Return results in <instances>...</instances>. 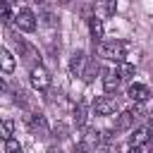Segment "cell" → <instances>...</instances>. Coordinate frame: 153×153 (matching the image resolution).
Returning a JSON list of instances; mask_svg holds the SVG:
<instances>
[{
	"instance_id": "obj_31",
	"label": "cell",
	"mask_w": 153,
	"mask_h": 153,
	"mask_svg": "<svg viewBox=\"0 0 153 153\" xmlns=\"http://www.w3.org/2000/svg\"><path fill=\"white\" fill-rule=\"evenodd\" d=\"M108 153H117V151H115V148H110V151H108Z\"/></svg>"
},
{
	"instance_id": "obj_21",
	"label": "cell",
	"mask_w": 153,
	"mask_h": 153,
	"mask_svg": "<svg viewBox=\"0 0 153 153\" xmlns=\"http://www.w3.org/2000/svg\"><path fill=\"white\" fill-rule=\"evenodd\" d=\"M103 10H105L108 17H112L117 12V0H103Z\"/></svg>"
},
{
	"instance_id": "obj_12",
	"label": "cell",
	"mask_w": 153,
	"mask_h": 153,
	"mask_svg": "<svg viewBox=\"0 0 153 153\" xmlns=\"http://www.w3.org/2000/svg\"><path fill=\"white\" fill-rule=\"evenodd\" d=\"M136 117L131 115V110H124V112H120L117 115V120H115V129L117 131H124V129H129L131 127V122H134Z\"/></svg>"
},
{
	"instance_id": "obj_2",
	"label": "cell",
	"mask_w": 153,
	"mask_h": 153,
	"mask_svg": "<svg viewBox=\"0 0 153 153\" xmlns=\"http://www.w3.org/2000/svg\"><path fill=\"white\" fill-rule=\"evenodd\" d=\"M14 26L19 29V31H26V33H31V31H36V14L31 12V10H19L17 14H14Z\"/></svg>"
},
{
	"instance_id": "obj_27",
	"label": "cell",
	"mask_w": 153,
	"mask_h": 153,
	"mask_svg": "<svg viewBox=\"0 0 153 153\" xmlns=\"http://www.w3.org/2000/svg\"><path fill=\"white\" fill-rule=\"evenodd\" d=\"M148 141H151V143H153V124H151V127H148Z\"/></svg>"
},
{
	"instance_id": "obj_23",
	"label": "cell",
	"mask_w": 153,
	"mask_h": 153,
	"mask_svg": "<svg viewBox=\"0 0 153 153\" xmlns=\"http://www.w3.org/2000/svg\"><path fill=\"white\" fill-rule=\"evenodd\" d=\"M41 19H43V24H45V26H55V24H57L53 12H43V17H41Z\"/></svg>"
},
{
	"instance_id": "obj_17",
	"label": "cell",
	"mask_w": 153,
	"mask_h": 153,
	"mask_svg": "<svg viewBox=\"0 0 153 153\" xmlns=\"http://www.w3.org/2000/svg\"><path fill=\"white\" fill-rule=\"evenodd\" d=\"M12 134H14V122L12 120H2L0 122V139L7 141V139H12Z\"/></svg>"
},
{
	"instance_id": "obj_11",
	"label": "cell",
	"mask_w": 153,
	"mask_h": 153,
	"mask_svg": "<svg viewBox=\"0 0 153 153\" xmlns=\"http://www.w3.org/2000/svg\"><path fill=\"white\" fill-rule=\"evenodd\" d=\"M117 86H120V76H117V72L105 69V72H103V88H105V93L117 91Z\"/></svg>"
},
{
	"instance_id": "obj_20",
	"label": "cell",
	"mask_w": 153,
	"mask_h": 153,
	"mask_svg": "<svg viewBox=\"0 0 153 153\" xmlns=\"http://www.w3.org/2000/svg\"><path fill=\"white\" fill-rule=\"evenodd\" d=\"M5 153H22V143L12 136V139H7L5 141Z\"/></svg>"
},
{
	"instance_id": "obj_29",
	"label": "cell",
	"mask_w": 153,
	"mask_h": 153,
	"mask_svg": "<svg viewBox=\"0 0 153 153\" xmlns=\"http://www.w3.org/2000/svg\"><path fill=\"white\" fill-rule=\"evenodd\" d=\"M5 91V81H2V76H0V93Z\"/></svg>"
},
{
	"instance_id": "obj_1",
	"label": "cell",
	"mask_w": 153,
	"mask_h": 153,
	"mask_svg": "<svg viewBox=\"0 0 153 153\" xmlns=\"http://www.w3.org/2000/svg\"><path fill=\"white\" fill-rule=\"evenodd\" d=\"M124 53H127V43H124V41L110 38V41H103V43H100V57H105V60L122 62V60H124Z\"/></svg>"
},
{
	"instance_id": "obj_24",
	"label": "cell",
	"mask_w": 153,
	"mask_h": 153,
	"mask_svg": "<svg viewBox=\"0 0 153 153\" xmlns=\"http://www.w3.org/2000/svg\"><path fill=\"white\" fill-rule=\"evenodd\" d=\"M14 103H17V105H26V93H24V91H17V93H14Z\"/></svg>"
},
{
	"instance_id": "obj_19",
	"label": "cell",
	"mask_w": 153,
	"mask_h": 153,
	"mask_svg": "<svg viewBox=\"0 0 153 153\" xmlns=\"http://www.w3.org/2000/svg\"><path fill=\"white\" fill-rule=\"evenodd\" d=\"M50 134H53L57 141H62V139H67V136H69V127H67L65 122H57V124L53 127V131H50Z\"/></svg>"
},
{
	"instance_id": "obj_9",
	"label": "cell",
	"mask_w": 153,
	"mask_h": 153,
	"mask_svg": "<svg viewBox=\"0 0 153 153\" xmlns=\"http://www.w3.org/2000/svg\"><path fill=\"white\" fill-rule=\"evenodd\" d=\"M127 96H129L134 103H146V100H148V96H151V88H148V86H143V84H131V86H129V91H127Z\"/></svg>"
},
{
	"instance_id": "obj_10",
	"label": "cell",
	"mask_w": 153,
	"mask_h": 153,
	"mask_svg": "<svg viewBox=\"0 0 153 153\" xmlns=\"http://www.w3.org/2000/svg\"><path fill=\"white\" fill-rule=\"evenodd\" d=\"M14 67H17V62H14L12 53L7 48H0V72L10 74V72H14Z\"/></svg>"
},
{
	"instance_id": "obj_32",
	"label": "cell",
	"mask_w": 153,
	"mask_h": 153,
	"mask_svg": "<svg viewBox=\"0 0 153 153\" xmlns=\"http://www.w3.org/2000/svg\"><path fill=\"white\" fill-rule=\"evenodd\" d=\"M60 2H65V5H67V2H72V0H60Z\"/></svg>"
},
{
	"instance_id": "obj_18",
	"label": "cell",
	"mask_w": 153,
	"mask_h": 153,
	"mask_svg": "<svg viewBox=\"0 0 153 153\" xmlns=\"http://www.w3.org/2000/svg\"><path fill=\"white\" fill-rule=\"evenodd\" d=\"M86 117H88V110H86V105H76L74 108V122H76V127H84L86 124Z\"/></svg>"
},
{
	"instance_id": "obj_7",
	"label": "cell",
	"mask_w": 153,
	"mask_h": 153,
	"mask_svg": "<svg viewBox=\"0 0 153 153\" xmlns=\"http://www.w3.org/2000/svg\"><path fill=\"white\" fill-rule=\"evenodd\" d=\"M31 84H33V88H38V91H45V88L50 86V74H48L41 65H36V67H31Z\"/></svg>"
},
{
	"instance_id": "obj_4",
	"label": "cell",
	"mask_w": 153,
	"mask_h": 153,
	"mask_svg": "<svg viewBox=\"0 0 153 153\" xmlns=\"http://www.w3.org/2000/svg\"><path fill=\"white\" fill-rule=\"evenodd\" d=\"M29 131H31L33 136H38V139L50 136V127H48V122H45V117H43L41 112L29 115Z\"/></svg>"
},
{
	"instance_id": "obj_5",
	"label": "cell",
	"mask_w": 153,
	"mask_h": 153,
	"mask_svg": "<svg viewBox=\"0 0 153 153\" xmlns=\"http://www.w3.org/2000/svg\"><path fill=\"white\" fill-rule=\"evenodd\" d=\"M12 41H14L17 50H19V57H24V62H31V65L36 67V62L41 60V57H38V50H36L33 45H29L24 38H12Z\"/></svg>"
},
{
	"instance_id": "obj_28",
	"label": "cell",
	"mask_w": 153,
	"mask_h": 153,
	"mask_svg": "<svg viewBox=\"0 0 153 153\" xmlns=\"http://www.w3.org/2000/svg\"><path fill=\"white\" fill-rule=\"evenodd\" d=\"M48 153H62V151H60V148H55V146H53V148H50V151H48Z\"/></svg>"
},
{
	"instance_id": "obj_22",
	"label": "cell",
	"mask_w": 153,
	"mask_h": 153,
	"mask_svg": "<svg viewBox=\"0 0 153 153\" xmlns=\"http://www.w3.org/2000/svg\"><path fill=\"white\" fill-rule=\"evenodd\" d=\"M0 19H2L5 24H12V22H14V17H12V10H10V7H0Z\"/></svg>"
},
{
	"instance_id": "obj_16",
	"label": "cell",
	"mask_w": 153,
	"mask_h": 153,
	"mask_svg": "<svg viewBox=\"0 0 153 153\" xmlns=\"http://www.w3.org/2000/svg\"><path fill=\"white\" fill-rule=\"evenodd\" d=\"M134 72H136V69H134V65H131V62H124V60H122V62H117V76H120V79H131V76H134Z\"/></svg>"
},
{
	"instance_id": "obj_13",
	"label": "cell",
	"mask_w": 153,
	"mask_h": 153,
	"mask_svg": "<svg viewBox=\"0 0 153 153\" xmlns=\"http://www.w3.org/2000/svg\"><path fill=\"white\" fill-rule=\"evenodd\" d=\"M148 143V127H139L134 129V134H129V146H143Z\"/></svg>"
},
{
	"instance_id": "obj_26",
	"label": "cell",
	"mask_w": 153,
	"mask_h": 153,
	"mask_svg": "<svg viewBox=\"0 0 153 153\" xmlns=\"http://www.w3.org/2000/svg\"><path fill=\"white\" fill-rule=\"evenodd\" d=\"M127 153H143V151H141V146H131Z\"/></svg>"
},
{
	"instance_id": "obj_14",
	"label": "cell",
	"mask_w": 153,
	"mask_h": 153,
	"mask_svg": "<svg viewBox=\"0 0 153 153\" xmlns=\"http://www.w3.org/2000/svg\"><path fill=\"white\" fill-rule=\"evenodd\" d=\"M100 72V65H98V60H88L86 62V67H84V74H81V79L86 81V84H91L93 79H96V74Z\"/></svg>"
},
{
	"instance_id": "obj_25",
	"label": "cell",
	"mask_w": 153,
	"mask_h": 153,
	"mask_svg": "<svg viewBox=\"0 0 153 153\" xmlns=\"http://www.w3.org/2000/svg\"><path fill=\"white\" fill-rule=\"evenodd\" d=\"M17 0H0V7H12Z\"/></svg>"
},
{
	"instance_id": "obj_3",
	"label": "cell",
	"mask_w": 153,
	"mask_h": 153,
	"mask_svg": "<svg viewBox=\"0 0 153 153\" xmlns=\"http://www.w3.org/2000/svg\"><path fill=\"white\" fill-rule=\"evenodd\" d=\"M93 112L100 115V117H110V115L117 112V100L110 98V96H100V98L93 100Z\"/></svg>"
},
{
	"instance_id": "obj_6",
	"label": "cell",
	"mask_w": 153,
	"mask_h": 153,
	"mask_svg": "<svg viewBox=\"0 0 153 153\" xmlns=\"http://www.w3.org/2000/svg\"><path fill=\"white\" fill-rule=\"evenodd\" d=\"M79 143L84 146V151H86V153H91V151H96V148L103 143V131H98V129H86Z\"/></svg>"
},
{
	"instance_id": "obj_15",
	"label": "cell",
	"mask_w": 153,
	"mask_h": 153,
	"mask_svg": "<svg viewBox=\"0 0 153 153\" xmlns=\"http://www.w3.org/2000/svg\"><path fill=\"white\" fill-rule=\"evenodd\" d=\"M88 29H91L93 43H100V38H103V22H100L98 17H91V19H88Z\"/></svg>"
},
{
	"instance_id": "obj_8",
	"label": "cell",
	"mask_w": 153,
	"mask_h": 153,
	"mask_svg": "<svg viewBox=\"0 0 153 153\" xmlns=\"http://www.w3.org/2000/svg\"><path fill=\"white\" fill-rule=\"evenodd\" d=\"M86 62H88L86 53H84V50H74V53H72V60H69V69H72V74L81 76V74H84V67H86Z\"/></svg>"
},
{
	"instance_id": "obj_30",
	"label": "cell",
	"mask_w": 153,
	"mask_h": 153,
	"mask_svg": "<svg viewBox=\"0 0 153 153\" xmlns=\"http://www.w3.org/2000/svg\"><path fill=\"white\" fill-rule=\"evenodd\" d=\"M148 117H151V124H153V110H151V112H148Z\"/></svg>"
}]
</instances>
